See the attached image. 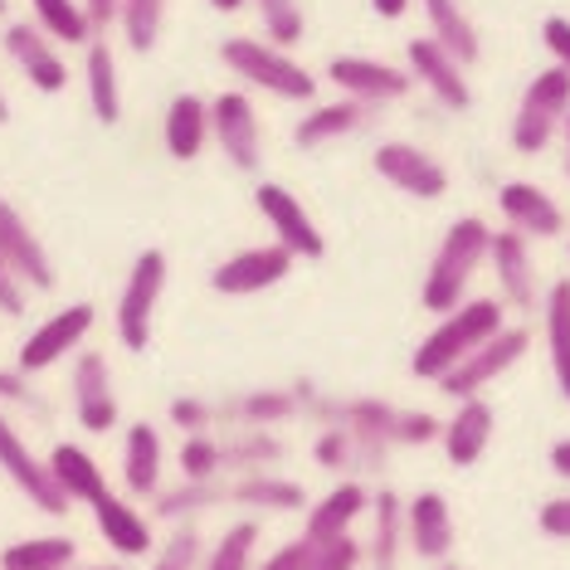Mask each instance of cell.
Segmentation results:
<instances>
[{
	"mask_svg": "<svg viewBox=\"0 0 570 570\" xmlns=\"http://www.w3.org/2000/svg\"><path fill=\"white\" fill-rule=\"evenodd\" d=\"M488 244H492V229L488 219L478 215H463L449 225V235L439 239V249L430 258V268H424V288H420V303L424 313H453V307L469 297L478 268L488 264Z\"/></svg>",
	"mask_w": 570,
	"mask_h": 570,
	"instance_id": "1",
	"label": "cell"
},
{
	"mask_svg": "<svg viewBox=\"0 0 570 570\" xmlns=\"http://www.w3.org/2000/svg\"><path fill=\"white\" fill-rule=\"evenodd\" d=\"M508 327V307L498 297H463L453 313L439 317V327L420 342V352L410 356V375L414 381H439L444 371H453L469 352L488 342L492 332Z\"/></svg>",
	"mask_w": 570,
	"mask_h": 570,
	"instance_id": "2",
	"label": "cell"
},
{
	"mask_svg": "<svg viewBox=\"0 0 570 570\" xmlns=\"http://www.w3.org/2000/svg\"><path fill=\"white\" fill-rule=\"evenodd\" d=\"M219 63L235 79L254 83L258 94L283 102H317V79L293 59V49H278L274 40H254V35H229L219 40Z\"/></svg>",
	"mask_w": 570,
	"mask_h": 570,
	"instance_id": "3",
	"label": "cell"
},
{
	"mask_svg": "<svg viewBox=\"0 0 570 570\" xmlns=\"http://www.w3.org/2000/svg\"><path fill=\"white\" fill-rule=\"evenodd\" d=\"M166 274H171V264H166L161 249H141L132 258L127 283L118 293V313H112V332H118L122 352L141 356L151 346V322H157V303L166 293Z\"/></svg>",
	"mask_w": 570,
	"mask_h": 570,
	"instance_id": "4",
	"label": "cell"
},
{
	"mask_svg": "<svg viewBox=\"0 0 570 570\" xmlns=\"http://www.w3.org/2000/svg\"><path fill=\"white\" fill-rule=\"evenodd\" d=\"M570 112V73L561 63H551V69H541L537 79L527 83L522 102H517V118H512V147L522 151V157H537V151H547L556 132H561Z\"/></svg>",
	"mask_w": 570,
	"mask_h": 570,
	"instance_id": "5",
	"label": "cell"
},
{
	"mask_svg": "<svg viewBox=\"0 0 570 570\" xmlns=\"http://www.w3.org/2000/svg\"><path fill=\"white\" fill-rule=\"evenodd\" d=\"M527 346H531V332L527 327H502V332H492L478 352H469L459 361L453 371L439 375V395L444 400H469V395H483L492 381H502L517 361L527 356Z\"/></svg>",
	"mask_w": 570,
	"mask_h": 570,
	"instance_id": "6",
	"label": "cell"
},
{
	"mask_svg": "<svg viewBox=\"0 0 570 570\" xmlns=\"http://www.w3.org/2000/svg\"><path fill=\"white\" fill-rule=\"evenodd\" d=\"M0 473H6L10 483L20 488V498L30 502L35 512H45V517H69L73 502L59 492L55 473H49V463H45L30 444H24V434L16 430V420H10L6 410H0Z\"/></svg>",
	"mask_w": 570,
	"mask_h": 570,
	"instance_id": "7",
	"label": "cell"
},
{
	"mask_svg": "<svg viewBox=\"0 0 570 570\" xmlns=\"http://www.w3.org/2000/svg\"><path fill=\"white\" fill-rule=\"evenodd\" d=\"M94 327H98V307H94V303H69V307H59V313H49L40 327L24 336L16 366H20L24 375H45L49 366H59L63 356L79 352Z\"/></svg>",
	"mask_w": 570,
	"mask_h": 570,
	"instance_id": "8",
	"label": "cell"
},
{
	"mask_svg": "<svg viewBox=\"0 0 570 570\" xmlns=\"http://www.w3.org/2000/svg\"><path fill=\"white\" fill-rule=\"evenodd\" d=\"M492 283H498V303L512 313H541V283H537V258H531V239L517 229H492L488 244Z\"/></svg>",
	"mask_w": 570,
	"mask_h": 570,
	"instance_id": "9",
	"label": "cell"
},
{
	"mask_svg": "<svg viewBox=\"0 0 570 570\" xmlns=\"http://www.w3.org/2000/svg\"><path fill=\"white\" fill-rule=\"evenodd\" d=\"M69 395H73V420H79L83 434L118 430L122 405H118V391H112V366L102 352H73Z\"/></svg>",
	"mask_w": 570,
	"mask_h": 570,
	"instance_id": "10",
	"label": "cell"
},
{
	"mask_svg": "<svg viewBox=\"0 0 570 570\" xmlns=\"http://www.w3.org/2000/svg\"><path fill=\"white\" fill-rule=\"evenodd\" d=\"M371 166L385 186H395L410 200H439L449 190V166L414 141H381L371 151Z\"/></svg>",
	"mask_w": 570,
	"mask_h": 570,
	"instance_id": "11",
	"label": "cell"
},
{
	"mask_svg": "<svg viewBox=\"0 0 570 570\" xmlns=\"http://www.w3.org/2000/svg\"><path fill=\"white\" fill-rule=\"evenodd\" d=\"M210 137L235 171L254 176L264 166V132H258V112L249 94H219L210 102Z\"/></svg>",
	"mask_w": 570,
	"mask_h": 570,
	"instance_id": "12",
	"label": "cell"
},
{
	"mask_svg": "<svg viewBox=\"0 0 570 570\" xmlns=\"http://www.w3.org/2000/svg\"><path fill=\"white\" fill-rule=\"evenodd\" d=\"M327 79L342 88V98L371 102V108H391V102L410 98V88H414L405 63H385L371 55H336L327 63Z\"/></svg>",
	"mask_w": 570,
	"mask_h": 570,
	"instance_id": "13",
	"label": "cell"
},
{
	"mask_svg": "<svg viewBox=\"0 0 570 570\" xmlns=\"http://www.w3.org/2000/svg\"><path fill=\"white\" fill-rule=\"evenodd\" d=\"M0 49H6V59L20 69V79L35 88V94H63L69 88V63H63L59 45L40 35L30 20H10L6 30H0Z\"/></svg>",
	"mask_w": 570,
	"mask_h": 570,
	"instance_id": "14",
	"label": "cell"
},
{
	"mask_svg": "<svg viewBox=\"0 0 570 570\" xmlns=\"http://www.w3.org/2000/svg\"><path fill=\"white\" fill-rule=\"evenodd\" d=\"M405 69H410V79L439 102V108H449V112H469L473 108L469 69H463V63L453 59L444 45H434L430 35L405 45Z\"/></svg>",
	"mask_w": 570,
	"mask_h": 570,
	"instance_id": "15",
	"label": "cell"
},
{
	"mask_svg": "<svg viewBox=\"0 0 570 570\" xmlns=\"http://www.w3.org/2000/svg\"><path fill=\"white\" fill-rule=\"evenodd\" d=\"M293 264L297 258L283 249L278 239L274 244H254V249H239V254H229L225 264H215L210 288L219 297H254V293L278 288V283L293 274Z\"/></svg>",
	"mask_w": 570,
	"mask_h": 570,
	"instance_id": "16",
	"label": "cell"
},
{
	"mask_svg": "<svg viewBox=\"0 0 570 570\" xmlns=\"http://www.w3.org/2000/svg\"><path fill=\"white\" fill-rule=\"evenodd\" d=\"M254 205H258V215L268 219V229H274L278 244L293 258H322V254H327V239H322L317 219L307 215V205L297 200L293 190H283L278 180H258V186H254Z\"/></svg>",
	"mask_w": 570,
	"mask_h": 570,
	"instance_id": "17",
	"label": "cell"
},
{
	"mask_svg": "<svg viewBox=\"0 0 570 570\" xmlns=\"http://www.w3.org/2000/svg\"><path fill=\"white\" fill-rule=\"evenodd\" d=\"M0 258H6V268L24 283V293L55 288V258H49L40 235L30 229V219H24L6 196H0Z\"/></svg>",
	"mask_w": 570,
	"mask_h": 570,
	"instance_id": "18",
	"label": "cell"
},
{
	"mask_svg": "<svg viewBox=\"0 0 570 570\" xmlns=\"http://www.w3.org/2000/svg\"><path fill=\"white\" fill-rule=\"evenodd\" d=\"M88 508H94L98 537L108 541L118 561H147L151 547H157V531H151L147 512H137L127 498H118V492H98Z\"/></svg>",
	"mask_w": 570,
	"mask_h": 570,
	"instance_id": "19",
	"label": "cell"
},
{
	"mask_svg": "<svg viewBox=\"0 0 570 570\" xmlns=\"http://www.w3.org/2000/svg\"><path fill=\"white\" fill-rule=\"evenodd\" d=\"M219 410V430H283L288 420L303 414V400L288 385H264V391H239L229 400H215Z\"/></svg>",
	"mask_w": 570,
	"mask_h": 570,
	"instance_id": "20",
	"label": "cell"
},
{
	"mask_svg": "<svg viewBox=\"0 0 570 570\" xmlns=\"http://www.w3.org/2000/svg\"><path fill=\"white\" fill-rule=\"evenodd\" d=\"M375 112H381V108H371V102H356V98L313 102V108H307V118H297L293 141L303 151H322V147H332V141H346V137L366 132V127L375 122Z\"/></svg>",
	"mask_w": 570,
	"mask_h": 570,
	"instance_id": "21",
	"label": "cell"
},
{
	"mask_svg": "<svg viewBox=\"0 0 570 570\" xmlns=\"http://www.w3.org/2000/svg\"><path fill=\"white\" fill-rule=\"evenodd\" d=\"M498 215L508 219V229H517L527 239H556L566 229V210L556 205V196H547L531 180H508L498 190Z\"/></svg>",
	"mask_w": 570,
	"mask_h": 570,
	"instance_id": "22",
	"label": "cell"
},
{
	"mask_svg": "<svg viewBox=\"0 0 570 570\" xmlns=\"http://www.w3.org/2000/svg\"><path fill=\"white\" fill-rule=\"evenodd\" d=\"M492 405L483 395H469L459 400V410L444 420V430H439V449H444V459L453 463V469H473L478 459L488 453L492 444Z\"/></svg>",
	"mask_w": 570,
	"mask_h": 570,
	"instance_id": "23",
	"label": "cell"
},
{
	"mask_svg": "<svg viewBox=\"0 0 570 570\" xmlns=\"http://www.w3.org/2000/svg\"><path fill=\"white\" fill-rule=\"evenodd\" d=\"M405 547L420 561H449L453 551V512L444 502V492H414L405 502Z\"/></svg>",
	"mask_w": 570,
	"mask_h": 570,
	"instance_id": "24",
	"label": "cell"
},
{
	"mask_svg": "<svg viewBox=\"0 0 570 570\" xmlns=\"http://www.w3.org/2000/svg\"><path fill=\"white\" fill-rule=\"evenodd\" d=\"M366 508H371L366 483H356V478H346V483H332L317 502H307V512H303V537H307V541L346 537V531H352L361 517H366Z\"/></svg>",
	"mask_w": 570,
	"mask_h": 570,
	"instance_id": "25",
	"label": "cell"
},
{
	"mask_svg": "<svg viewBox=\"0 0 570 570\" xmlns=\"http://www.w3.org/2000/svg\"><path fill=\"white\" fill-rule=\"evenodd\" d=\"M166 473V444H161V430L147 420L127 424L122 430V488L132 498H157L166 488L161 483Z\"/></svg>",
	"mask_w": 570,
	"mask_h": 570,
	"instance_id": "26",
	"label": "cell"
},
{
	"mask_svg": "<svg viewBox=\"0 0 570 570\" xmlns=\"http://www.w3.org/2000/svg\"><path fill=\"white\" fill-rule=\"evenodd\" d=\"M229 502L254 512H307L303 483L283 478L278 469H254V473H229Z\"/></svg>",
	"mask_w": 570,
	"mask_h": 570,
	"instance_id": "27",
	"label": "cell"
},
{
	"mask_svg": "<svg viewBox=\"0 0 570 570\" xmlns=\"http://www.w3.org/2000/svg\"><path fill=\"white\" fill-rule=\"evenodd\" d=\"M83 88H88V108L102 127H118L122 122V79H118V55L112 45L102 40H88L83 45Z\"/></svg>",
	"mask_w": 570,
	"mask_h": 570,
	"instance_id": "28",
	"label": "cell"
},
{
	"mask_svg": "<svg viewBox=\"0 0 570 570\" xmlns=\"http://www.w3.org/2000/svg\"><path fill=\"white\" fill-rule=\"evenodd\" d=\"M371 541H366V566L371 570H400V556H405V502L400 492L381 488L371 492Z\"/></svg>",
	"mask_w": 570,
	"mask_h": 570,
	"instance_id": "29",
	"label": "cell"
},
{
	"mask_svg": "<svg viewBox=\"0 0 570 570\" xmlns=\"http://www.w3.org/2000/svg\"><path fill=\"white\" fill-rule=\"evenodd\" d=\"M414 6L430 20V40L444 45L463 69H473V63L483 59V35H478V24L469 20V10H463L459 0H414Z\"/></svg>",
	"mask_w": 570,
	"mask_h": 570,
	"instance_id": "30",
	"label": "cell"
},
{
	"mask_svg": "<svg viewBox=\"0 0 570 570\" xmlns=\"http://www.w3.org/2000/svg\"><path fill=\"white\" fill-rule=\"evenodd\" d=\"M229 502V478H180L176 488H161L151 498V517L157 522H196L200 512L225 508Z\"/></svg>",
	"mask_w": 570,
	"mask_h": 570,
	"instance_id": "31",
	"label": "cell"
},
{
	"mask_svg": "<svg viewBox=\"0 0 570 570\" xmlns=\"http://www.w3.org/2000/svg\"><path fill=\"white\" fill-rule=\"evenodd\" d=\"M161 137L176 161H196L205 151V141H210V102L200 94H176L171 108H166Z\"/></svg>",
	"mask_w": 570,
	"mask_h": 570,
	"instance_id": "32",
	"label": "cell"
},
{
	"mask_svg": "<svg viewBox=\"0 0 570 570\" xmlns=\"http://www.w3.org/2000/svg\"><path fill=\"white\" fill-rule=\"evenodd\" d=\"M288 459L278 430H225L219 434V469L229 473H254V469H278Z\"/></svg>",
	"mask_w": 570,
	"mask_h": 570,
	"instance_id": "33",
	"label": "cell"
},
{
	"mask_svg": "<svg viewBox=\"0 0 570 570\" xmlns=\"http://www.w3.org/2000/svg\"><path fill=\"white\" fill-rule=\"evenodd\" d=\"M541 327H547V356L561 400H570V278H556L541 293Z\"/></svg>",
	"mask_w": 570,
	"mask_h": 570,
	"instance_id": "34",
	"label": "cell"
},
{
	"mask_svg": "<svg viewBox=\"0 0 570 570\" xmlns=\"http://www.w3.org/2000/svg\"><path fill=\"white\" fill-rule=\"evenodd\" d=\"M45 463H49V473H55V483L69 502H94L98 492H108V478H102L98 459L83 444H55Z\"/></svg>",
	"mask_w": 570,
	"mask_h": 570,
	"instance_id": "35",
	"label": "cell"
},
{
	"mask_svg": "<svg viewBox=\"0 0 570 570\" xmlns=\"http://www.w3.org/2000/svg\"><path fill=\"white\" fill-rule=\"evenodd\" d=\"M30 24L40 35H49L55 45H88V40H98L94 35V24H88V10H83V0H30Z\"/></svg>",
	"mask_w": 570,
	"mask_h": 570,
	"instance_id": "36",
	"label": "cell"
},
{
	"mask_svg": "<svg viewBox=\"0 0 570 570\" xmlns=\"http://www.w3.org/2000/svg\"><path fill=\"white\" fill-rule=\"evenodd\" d=\"M79 561V541L55 531V537H24L0 551V570H63Z\"/></svg>",
	"mask_w": 570,
	"mask_h": 570,
	"instance_id": "37",
	"label": "cell"
},
{
	"mask_svg": "<svg viewBox=\"0 0 570 570\" xmlns=\"http://www.w3.org/2000/svg\"><path fill=\"white\" fill-rule=\"evenodd\" d=\"M166 10H171V0H122L118 6V30L132 55H151L161 45Z\"/></svg>",
	"mask_w": 570,
	"mask_h": 570,
	"instance_id": "38",
	"label": "cell"
},
{
	"mask_svg": "<svg viewBox=\"0 0 570 570\" xmlns=\"http://www.w3.org/2000/svg\"><path fill=\"white\" fill-rule=\"evenodd\" d=\"M205 531L196 527V522H176V531L166 541H157L151 547V570H200V561H205Z\"/></svg>",
	"mask_w": 570,
	"mask_h": 570,
	"instance_id": "39",
	"label": "cell"
},
{
	"mask_svg": "<svg viewBox=\"0 0 570 570\" xmlns=\"http://www.w3.org/2000/svg\"><path fill=\"white\" fill-rule=\"evenodd\" d=\"M254 547H258V522L244 517V522H235L210 551H205L200 570H249L254 566Z\"/></svg>",
	"mask_w": 570,
	"mask_h": 570,
	"instance_id": "40",
	"label": "cell"
},
{
	"mask_svg": "<svg viewBox=\"0 0 570 570\" xmlns=\"http://www.w3.org/2000/svg\"><path fill=\"white\" fill-rule=\"evenodd\" d=\"M254 10H258V24H264V40H274L278 49L303 45L307 20H303V6H297V0H254Z\"/></svg>",
	"mask_w": 570,
	"mask_h": 570,
	"instance_id": "41",
	"label": "cell"
},
{
	"mask_svg": "<svg viewBox=\"0 0 570 570\" xmlns=\"http://www.w3.org/2000/svg\"><path fill=\"white\" fill-rule=\"evenodd\" d=\"M313 459H317V469H327V473H361V449H356V439L346 434V430H332V424H322V430H317Z\"/></svg>",
	"mask_w": 570,
	"mask_h": 570,
	"instance_id": "42",
	"label": "cell"
},
{
	"mask_svg": "<svg viewBox=\"0 0 570 570\" xmlns=\"http://www.w3.org/2000/svg\"><path fill=\"white\" fill-rule=\"evenodd\" d=\"M0 405H20V414H30V420H49L55 414V405L35 391V375H24L20 366L0 371Z\"/></svg>",
	"mask_w": 570,
	"mask_h": 570,
	"instance_id": "43",
	"label": "cell"
},
{
	"mask_svg": "<svg viewBox=\"0 0 570 570\" xmlns=\"http://www.w3.org/2000/svg\"><path fill=\"white\" fill-rule=\"evenodd\" d=\"M176 463L180 478H225V469H219V434H186Z\"/></svg>",
	"mask_w": 570,
	"mask_h": 570,
	"instance_id": "44",
	"label": "cell"
},
{
	"mask_svg": "<svg viewBox=\"0 0 570 570\" xmlns=\"http://www.w3.org/2000/svg\"><path fill=\"white\" fill-rule=\"evenodd\" d=\"M361 566H366V547L352 531L332 541H313V556H307V570H361Z\"/></svg>",
	"mask_w": 570,
	"mask_h": 570,
	"instance_id": "45",
	"label": "cell"
},
{
	"mask_svg": "<svg viewBox=\"0 0 570 570\" xmlns=\"http://www.w3.org/2000/svg\"><path fill=\"white\" fill-rule=\"evenodd\" d=\"M166 414H171V424L180 434H215L219 430V410H215V400H205V395H176Z\"/></svg>",
	"mask_w": 570,
	"mask_h": 570,
	"instance_id": "46",
	"label": "cell"
},
{
	"mask_svg": "<svg viewBox=\"0 0 570 570\" xmlns=\"http://www.w3.org/2000/svg\"><path fill=\"white\" fill-rule=\"evenodd\" d=\"M439 430L444 420L430 410H400V430H395V449H424V444H439Z\"/></svg>",
	"mask_w": 570,
	"mask_h": 570,
	"instance_id": "47",
	"label": "cell"
},
{
	"mask_svg": "<svg viewBox=\"0 0 570 570\" xmlns=\"http://www.w3.org/2000/svg\"><path fill=\"white\" fill-rule=\"evenodd\" d=\"M537 527L547 531L551 541H570V492H566V498H551V502H541V512H537Z\"/></svg>",
	"mask_w": 570,
	"mask_h": 570,
	"instance_id": "48",
	"label": "cell"
},
{
	"mask_svg": "<svg viewBox=\"0 0 570 570\" xmlns=\"http://www.w3.org/2000/svg\"><path fill=\"white\" fill-rule=\"evenodd\" d=\"M541 45H547L551 63H561V69L570 73V20L566 16H551L547 24H541Z\"/></svg>",
	"mask_w": 570,
	"mask_h": 570,
	"instance_id": "49",
	"label": "cell"
},
{
	"mask_svg": "<svg viewBox=\"0 0 570 570\" xmlns=\"http://www.w3.org/2000/svg\"><path fill=\"white\" fill-rule=\"evenodd\" d=\"M307 556H313V541L297 537V541H288V547H278L258 570H307Z\"/></svg>",
	"mask_w": 570,
	"mask_h": 570,
	"instance_id": "50",
	"label": "cell"
},
{
	"mask_svg": "<svg viewBox=\"0 0 570 570\" xmlns=\"http://www.w3.org/2000/svg\"><path fill=\"white\" fill-rule=\"evenodd\" d=\"M0 313H6V317H20L24 313V283L6 268V258H0Z\"/></svg>",
	"mask_w": 570,
	"mask_h": 570,
	"instance_id": "51",
	"label": "cell"
},
{
	"mask_svg": "<svg viewBox=\"0 0 570 570\" xmlns=\"http://www.w3.org/2000/svg\"><path fill=\"white\" fill-rule=\"evenodd\" d=\"M118 6H122V0H83V10H88V24H94V35H102L108 24H118Z\"/></svg>",
	"mask_w": 570,
	"mask_h": 570,
	"instance_id": "52",
	"label": "cell"
},
{
	"mask_svg": "<svg viewBox=\"0 0 570 570\" xmlns=\"http://www.w3.org/2000/svg\"><path fill=\"white\" fill-rule=\"evenodd\" d=\"M551 473L570 483V439H556V444H551Z\"/></svg>",
	"mask_w": 570,
	"mask_h": 570,
	"instance_id": "53",
	"label": "cell"
},
{
	"mask_svg": "<svg viewBox=\"0 0 570 570\" xmlns=\"http://www.w3.org/2000/svg\"><path fill=\"white\" fill-rule=\"evenodd\" d=\"M410 6H414V0H371V10H375L381 20H400V16H410Z\"/></svg>",
	"mask_w": 570,
	"mask_h": 570,
	"instance_id": "54",
	"label": "cell"
},
{
	"mask_svg": "<svg viewBox=\"0 0 570 570\" xmlns=\"http://www.w3.org/2000/svg\"><path fill=\"white\" fill-rule=\"evenodd\" d=\"M556 137H561V151H566V157H561V171H566V180H570V112H566V122H561V132H556Z\"/></svg>",
	"mask_w": 570,
	"mask_h": 570,
	"instance_id": "55",
	"label": "cell"
},
{
	"mask_svg": "<svg viewBox=\"0 0 570 570\" xmlns=\"http://www.w3.org/2000/svg\"><path fill=\"white\" fill-rule=\"evenodd\" d=\"M244 6H249V0H210V10H219V16H235Z\"/></svg>",
	"mask_w": 570,
	"mask_h": 570,
	"instance_id": "56",
	"label": "cell"
},
{
	"mask_svg": "<svg viewBox=\"0 0 570 570\" xmlns=\"http://www.w3.org/2000/svg\"><path fill=\"white\" fill-rule=\"evenodd\" d=\"M63 570H127L122 561H98V566H83V561H73V566H63Z\"/></svg>",
	"mask_w": 570,
	"mask_h": 570,
	"instance_id": "57",
	"label": "cell"
},
{
	"mask_svg": "<svg viewBox=\"0 0 570 570\" xmlns=\"http://www.w3.org/2000/svg\"><path fill=\"white\" fill-rule=\"evenodd\" d=\"M10 122V98H6V88H0V127Z\"/></svg>",
	"mask_w": 570,
	"mask_h": 570,
	"instance_id": "58",
	"label": "cell"
},
{
	"mask_svg": "<svg viewBox=\"0 0 570 570\" xmlns=\"http://www.w3.org/2000/svg\"><path fill=\"white\" fill-rule=\"evenodd\" d=\"M10 16V0H0V20H6Z\"/></svg>",
	"mask_w": 570,
	"mask_h": 570,
	"instance_id": "59",
	"label": "cell"
},
{
	"mask_svg": "<svg viewBox=\"0 0 570 570\" xmlns=\"http://www.w3.org/2000/svg\"><path fill=\"white\" fill-rule=\"evenodd\" d=\"M439 570H463V566H449V561H439Z\"/></svg>",
	"mask_w": 570,
	"mask_h": 570,
	"instance_id": "60",
	"label": "cell"
}]
</instances>
